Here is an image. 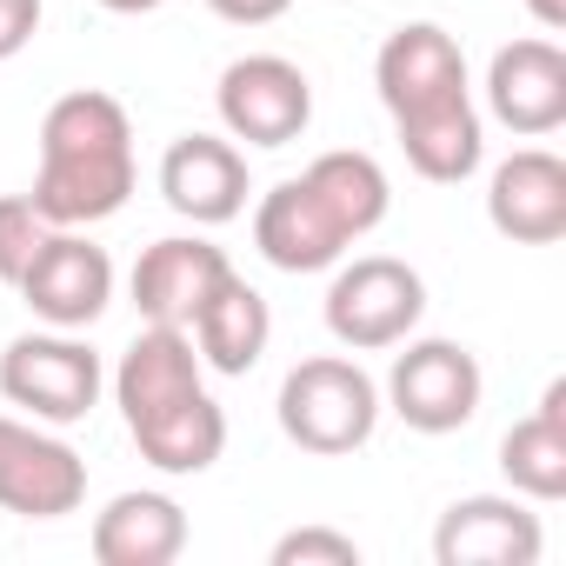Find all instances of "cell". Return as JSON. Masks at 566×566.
<instances>
[{
    "mask_svg": "<svg viewBox=\"0 0 566 566\" xmlns=\"http://www.w3.org/2000/svg\"><path fill=\"white\" fill-rule=\"evenodd\" d=\"M127 433H134L140 460L160 467V473H207L227 453V413H220V400L207 387L187 394V400H174V407H160L154 420H140Z\"/></svg>",
    "mask_w": 566,
    "mask_h": 566,
    "instance_id": "cell-20",
    "label": "cell"
},
{
    "mask_svg": "<svg viewBox=\"0 0 566 566\" xmlns=\"http://www.w3.org/2000/svg\"><path fill=\"white\" fill-rule=\"evenodd\" d=\"M500 473H506V486L520 500H539V506L566 493V380H553L539 394V407L506 427Z\"/></svg>",
    "mask_w": 566,
    "mask_h": 566,
    "instance_id": "cell-19",
    "label": "cell"
},
{
    "mask_svg": "<svg viewBox=\"0 0 566 566\" xmlns=\"http://www.w3.org/2000/svg\"><path fill=\"white\" fill-rule=\"evenodd\" d=\"M486 107L520 140H546L553 127H566V54L539 34L506 41L486 67Z\"/></svg>",
    "mask_w": 566,
    "mask_h": 566,
    "instance_id": "cell-14",
    "label": "cell"
},
{
    "mask_svg": "<svg viewBox=\"0 0 566 566\" xmlns=\"http://www.w3.org/2000/svg\"><path fill=\"white\" fill-rule=\"evenodd\" d=\"M394 207V187L374 154H321L307 174L266 187L253 207V247L280 273H327L347 260L354 240H367Z\"/></svg>",
    "mask_w": 566,
    "mask_h": 566,
    "instance_id": "cell-2",
    "label": "cell"
},
{
    "mask_svg": "<svg viewBox=\"0 0 566 566\" xmlns=\"http://www.w3.org/2000/svg\"><path fill=\"white\" fill-rule=\"evenodd\" d=\"M486 220L513 247H553L566 233V160L546 147H520L486 180Z\"/></svg>",
    "mask_w": 566,
    "mask_h": 566,
    "instance_id": "cell-15",
    "label": "cell"
},
{
    "mask_svg": "<svg viewBox=\"0 0 566 566\" xmlns=\"http://www.w3.org/2000/svg\"><path fill=\"white\" fill-rule=\"evenodd\" d=\"M193 354H200V367H213V374H227V380H240V374H253L260 367V354H266V340H273V314H266V301H260V287H247L240 273H227L220 287L207 294V307L193 314Z\"/></svg>",
    "mask_w": 566,
    "mask_h": 566,
    "instance_id": "cell-18",
    "label": "cell"
},
{
    "mask_svg": "<svg viewBox=\"0 0 566 566\" xmlns=\"http://www.w3.org/2000/svg\"><path fill=\"white\" fill-rule=\"evenodd\" d=\"M207 8L227 21V28H266V21H280L294 8V0H207Z\"/></svg>",
    "mask_w": 566,
    "mask_h": 566,
    "instance_id": "cell-24",
    "label": "cell"
},
{
    "mask_svg": "<svg viewBox=\"0 0 566 566\" xmlns=\"http://www.w3.org/2000/svg\"><path fill=\"white\" fill-rule=\"evenodd\" d=\"M213 107H220V127L227 140H247V147H294L314 120V81L280 61V54H240L220 87H213Z\"/></svg>",
    "mask_w": 566,
    "mask_h": 566,
    "instance_id": "cell-7",
    "label": "cell"
},
{
    "mask_svg": "<svg viewBox=\"0 0 566 566\" xmlns=\"http://www.w3.org/2000/svg\"><path fill=\"white\" fill-rule=\"evenodd\" d=\"M48 213L28 200V193H0V280L21 287V273L34 266V253L48 247Z\"/></svg>",
    "mask_w": 566,
    "mask_h": 566,
    "instance_id": "cell-21",
    "label": "cell"
},
{
    "mask_svg": "<svg viewBox=\"0 0 566 566\" xmlns=\"http://www.w3.org/2000/svg\"><path fill=\"white\" fill-rule=\"evenodd\" d=\"M526 14H533L546 34H559V28H566V0H526Z\"/></svg>",
    "mask_w": 566,
    "mask_h": 566,
    "instance_id": "cell-25",
    "label": "cell"
},
{
    "mask_svg": "<svg viewBox=\"0 0 566 566\" xmlns=\"http://www.w3.org/2000/svg\"><path fill=\"white\" fill-rule=\"evenodd\" d=\"M539 546H546L539 513L520 493H467L433 526L440 566H533Z\"/></svg>",
    "mask_w": 566,
    "mask_h": 566,
    "instance_id": "cell-11",
    "label": "cell"
},
{
    "mask_svg": "<svg viewBox=\"0 0 566 566\" xmlns=\"http://www.w3.org/2000/svg\"><path fill=\"white\" fill-rule=\"evenodd\" d=\"M87 500V460L41 433L34 420L0 413V513L21 520H61Z\"/></svg>",
    "mask_w": 566,
    "mask_h": 566,
    "instance_id": "cell-10",
    "label": "cell"
},
{
    "mask_svg": "<svg viewBox=\"0 0 566 566\" xmlns=\"http://www.w3.org/2000/svg\"><path fill=\"white\" fill-rule=\"evenodd\" d=\"M273 566H360V546L334 526H294L273 539Z\"/></svg>",
    "mask_w": 566,
    "mask_h": 566,
    "instance_id": "cell-22",
    "label": "cell"
},
{
    "mask_svg": "<svg viewBox=\"0 0 566 566\" xmlns=\"http://www.w3.org/2000/svg\"><path fill=\"white\" fill-rule=\"evenodd\" d=\"M21 301L34 307V321L61 327V334H81L107 314L114 301V260L107 247H94L81 227H54L48 247L34 253V266L21 273Z\"/></svg>",
    "mask_w": 566,
    "mask_h": 566,
    "instance_id": "cell-9",
    "label": "cell"
},
{
    "mask_svg": "<svg viewBox=\"0 0 566 566\" xmlns=\"http://www.w3.org/2000/svg\"><path fill=\"white\" fill-rule=\"evenodd\" d=\"M374 427H380V387L347 354H314L280 380V433L301 453H321V460L360 453Z\"/></svg>",
    "mask_w": 566,
    "mask_h": 566,
    "instance_id": "cell-4",
    "label": "cell"
},
{
    "mask_svg": "<svg viewBox=\"0 0 566 566\" xmlns=\"http://www.w3.org/2000/svg\"><path fill=\"white\" fill-rule=\"evenodd\" d=\"M187 553V513L174 493H114L94 513L101 566H174Z\"/></svg>",
    "mask_w": 566,
    "mask_h": 566,
    "instance_id": "cell-17",
    "label": "cell"
},
{
    "mask_svg": "<svg viewBox=\"0 0 566 566\" xmlns=\"http://www.w3.org/2000/svg\"><path fill=\"white\" fill-rule=\"evenodd\" d=\"M374 87H380V107L394 114L400 154L420 180L460 187L480 167L486 134H480V107L467 87V54L447 28H433V21L394 28L380 61H374Z\"/></svg>",
    "mask_w": 566,
    "mask_h": 566,
    "instance_id": "cell-1",
    "label": "cell"
},
{
    "mask_svg": "<svg viewBox=\"0 0 566 566\" xmlns=\"http://www.w3.org/2000/svg\"><path fill=\"white\" fill-rule=\"evenodd\" d=\"M427 314V280L394 253H360L327 287V334L347 354H387L400 347Z\"/></svg>",
    "mask_w": 566,
    "mask_h": 566,
    "instance_id": "cell-5",
    "label": "cell"
},
{
    "mask_svg": "<svg viewBox=\"0 0 566 566\" xmlns=\"http://www.w3.org/2000/svg\"><path fill=\"white\" fill-rule=\"evenodd\" d=\"M107 14H154V8H167V0H101Z\"/></svg>",
    "mask_w": 566,
    "mask_h": 566,
    "instance_id": "cell-26",
    "label": "cell"
},
{
    "mask_svg": "<svg viewBox=\"0 0 566 566\" xmlns=\"http://www.w3.org/2000/svg\"><path fill=\"white\" fill-rule=\"evenodd\" d=\"M233 273V260L200 240V233H167L134 260V307L147 327H193V314L207 307V294Z\"/></svg>",
    "mask_w": 566,
    "mask_h": 566,
    "instance_id": "cell-12",
    "label": "cell"
},
{
    "mask_svg": "<svg viewBox=\"0 0 566 566\" xmlns=\"http://www.w3.org/2000/svg\"><path fill=\"white\" fill-rule=\"evenodd\" d=\"M200 394V354H193V334L187 327H140L134 347L120 354L114 367V407L127 427L154 420L160 407Z\"/></svg>",
    "mask_w": 566,
    "mask_h": 566,
    "instance_id": "cell-16",
    "label": "cell"
},
{
    "mask_svg": "<svg viewBox=\"0 0 566 566\" xmlns=\"http://www.w3.org/2000/svg\"><path fill=\"white\" fill-rule=\"evenodd\" d=\"M160 193L180 220L193 227H227L247 213V154L220 134H180L167 154H160Z\"/></svg>",
    "mask_w": 566,
    "mask_h": 566,
    "instance_id": "cell-13",
    "label": "cell"
},
{
    "mask_svg": "<svg viewBox=\"0 0 566 566\" xmlns=\"http://www.w3.org/2000/svg\"><path fill=\"white\" fill-rule=\"evenodd\" d=\"M134 193V120L114 94L81 87L61 94L41 120V174H34V207L48 227H101L127 207Z\"/></svg>",
    "mask_w": 566,
    "mask_h": 566,
    "instance_id": "cell-3",
    "label": "cell"
},
{
    "mask_svg": "<svg viewBox=\"0 0 566 566\" xmlns=\"http://www.w3.org/2000/svg\"><path fill=\"white\" fill-rule=\"evenodd\" d=\"M407 354H394L387 374V407L413 427V433H460L480 413V360L460 340H400Z\"/></svg>",
    "mask_w": 566,
    "mask_h": 566,
    "instance_id": "cell-8",
    "label": "cell"
},
{
    "mask_svg": "<svg viewBox=\"0 0 566 566\" xmlns=\"http://www.w3.org/2000/svg\"><path fill=\"white\" fill-rule=\"evenodd\" d=\"M101 354L74 334H21L8 340V354H0V400L48 420V427H74L101 407Z\"/></svg>",
    "mask_w": 566,
    "mask_h": 566,
    "instance_id": "cell-6",
    "label": "cell"
},
{
    "mask_svg": "<svg viewBox=\"0 0 566 566\" xmlns=\"http://www.w3.org/2000/svg\"><path fill=\"white\" fill-rule=\"evenodd\" d=\"M41 0H0V61H14L34 34H41Z\"/></svg>",
    "mask_w": 566,
    "mask_h": 566,
    "instance_id": "cell-23",
    "label": "cell"
}]
</instances>
